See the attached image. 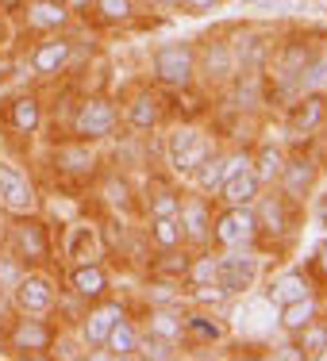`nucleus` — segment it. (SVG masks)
I'll use <instances>...</instances> for the list:
<instances>
[{
    "label": "nucleus",
    "mask_w": 327,
    "mask_h": 361,
    "mask_svg": "<svg viewBox=\"0 0 327 361\" xmlns=\"http://www.w3.org/2000/svg\"><path fill=\"white\" fill-rule=\"evenodd\" d=\"M254 212V227H258V243H270L273 250H285V246L297 238V227H300V204L289 200L278 185H266L262 192L254 196L251 204Z\"/></svg>",
    "instance_id": "1"
},
{
    "label": "nucleus",
    "mask_w": 327,
    "mask_h": 361,
    "mask_svg": "<svg viewBox=\"0 0 327 361\" xmlns=\"http://www.w3.org/2000/svg\"><path fill=\"white\" fill-rule=\"evenodd\" d=\"M0 250H8L23 269H42L54 257V238H50V227L39 219V212L35 216H8Z\"/></svg>",
    "instance_id": "2"
},
{
    "label": "nucleus",
    "mask_w": 327,
    "mask_h": 361,
    "mask_svg": "<svg viewBox=\"0 0 327 361\" xmlns=\"http://www.w3.org/2000/svg\"><path fill=\"white\" fill-rule=\"evenodd\" d=\"M216 150L212 142V131L201 123H170L166 142H162V154H166V166L174 177H193V169L201 166L208 154Z\"/></svg>",
    "instance_id": "3"
},
{
    "label": "nucleus",
    "mask_w": 327,
    "mask_h": 361,
    "mask_svg": "<svg viewBox=\"0 0 327 361\" xmlns=\"http://www.w3.org/2000/svg\"><path fill=\"white\" fill-rule=\"evenodd\" d=\"M150 81L158 89H193L196 85V47L189 39H166L150 50Z\"/></svg>",
    "instance_id": "4"
},
{
    "label": "nucleus",
    "mask_w": 327,
    "mask_h": 361,
    "mask_svg": "<svg viewBox=\"0 0 327 361\" xmlns=\"http://www.w3.org/2000/svg\"><path fill=\"white\" fill-rule=\"evenodd\" d=\"M119 131V108L112 97L89 92V97L77 100L73 116H70V135L85 142H112Z\"/></svg>",
    "instance_id": "5"
},
{
    "label": "nucleus",
    "mask_w": 327,
    "mask_h": 361,
    "mask_svg": "<svg viewBox=\"0 0 327 361\" xmlns=\"http://www.w3.org/2000/svg\"><path fill=\"white\" fill-rule=\"evenodd\" d=\"M100 166H105V154H100V142H85V139H62L58 146H50V169L58 173V180H73V185H85V180L100 177Z\"/></svg>",
    "instance_id": "6"
},
{
    "label": "nucleus",
    "mask_w": 327,
    "mask_h": 361,
    "mask_svg": "<svg viewBox=\"0 0 327 361\" xmlns=\"http://www.w3.org/2000/svg\"><path fill=\"white\" fill-rule=\"evenodd\" d=\"M258 281H262V254H258V246H246V250H216V288L227 300L246 296Z\"/></svg>",
    "instance_id": "7"
},
{
    "label": "nucleus",
    "mask_w": 327,
    "mask_h": 361,
    "mask_svg": "<svg viewBox=\"0 0 327 361\" xmlns=\"http://www.w3.org/2000/svg\"><path fill=\"white\" fill-rule=\"evenodd\" d=\"M0 212L4 216H35L39 185L16 158H0Z\"/></svg>",
    "instance_id": "8"
},
{
    "label": "nucleus",
    "mask_w": 327,
    "mask_h": 361,
    "mask_svg": "<svg viewBox=\"0 0 327 361\" xmlns=\"http://www.w3.org/2000/svg\"><path fill=\"white\" fill-rule=\"evenodd\" d=\"M8 300H12L16 315H54L58 307V285L50 273L42 269H23L16 277V285L8 288Z\"/></svg>",
    "instance_id": "9"
},
{
    "label": "nucleus",
    "mask_w": 327,
    "mask_h": 361,
    "mask_svg": "<svg viewBox=\"0 0 327 361\" xmlns=\"http://www.w3.org/2000/svg\"><path fill=\"white\" fill-rule=\"evenodd\" d=\"M235 54H231L227 35H204L196 47V81L208 92H223L235 77Z\"/></svg>",
    "instance_id": "10"
},
{
    "label": "nucleus",
    "mask_w": 327,
    "mask_h": 361,
    "mask_svg": "<svg viewBox=\"0 0 327 361\" xmlns=\"http://www.w3.org/2000/svg\"><path fill=\"white\" fill-rule=\"evenodd\" d=\"M54 338H58V326L50 323V315H16L4 334V346L16 357H42L50 354Z\"/></svg>",
    "instance_id": "11"
},
{
    "label": "nucleus",
    "mask_w": 327,
    "mask_h": 361,
    "mask_svg": "<svg viewBox=\"0 0 327 361\" xmlns=\"http://www.w3.org/2000/svg\"><path fill=\"white\" fill-rule=\"evenodd\" d=\"M212 246L216 250H246V246H258L254 212L239 208V204H220V212L212 216Z\"/></svg>",
    "instance_id": "12"
},
{
    "label": "nucleus",
    "mask_w": 327,
    "mask_h": 361,
    "mask_svg": "<svg viewBox=\"0 0 327 361\" xmlns=\"http://www.w3.org/2000/svg\"><path fill=\"white\" fill-rule=\"evenodd\" d=\"M320 158H316L312 150H297L285 158V166H281V177H278V188L289 196V200L297 204H308L316 196V185H320Z\"/></svg>",
    "instance_id": "13"
},
{
    "label": "nucleus",
    "mask_w": 327,
    "mask_h": 361,
    "mask_svg": "<svg viewBox=\"0 0 327 361\" xmlns=\"http://www.w3.org/2000/svg\"><path fill=\"white\" fill-rule=\"evenodd\" d=\"M212 216L216 208L208 204L204 192H182V208H177V223H182V243L189 250H204L212 246Z\"/></svg>",
    "instance_id": "14"
},
{
    "label": "nucleus",
    "mask_w": 327,
    "mask_h": 361,
    "mask_svg": "<svg viewBox=\"0 0 327 361\" xmlns=\"http://www.w3.org/2000/svg\"><path fill=\"white\" fill-rule=\"evenodd\" d=\"M119 123H124L135 139H150V135L166 123V104H162V92L139 89L135 97H127L124 111H119Z\"/></svg>",
    "instance_id": "15"
},
{
    "label": "nucleus",
    "mask_w": 327,
    "mask_h": 361,
    "mask_svg": "<svg viewBox=\"0 0 327 361\" xmlns=\"http://www.w3.org/2000/svg\"><path fill=\"white\" fill-rule=\"evenodd\" d=\"M327 127V92H300L285 104V131L289 139H312Z\"/></svg>",
    "instance_id": "16"
},
{
    "label": "nucleus",
    "mask_w": 327,
    "mask_h": 361,
    "mask_svg": "<svg viewBox=\"0 0 327 361\" xmlns=\"http://www.w3.org/2000/svg\"><path fill=\"white\" fill-rule=\"evenodd\" d=\"M73 54H77L73 39L66 35V31H50V35H42L35 47H31L28 66L35 77H58L73 66Z\"/></svg>",
    "instance_id": "17"
},
{
    "label": "nucleus",
    "mask_w": 327,
    "mask_h": 361,
    "mask_svg": "<svg viewBox=\"0 0 327 361\" xmlns=\"http://www.w3.org/2000/svg\"><path fill=\"white\" fill-rule=\"evenodd\" d=\"M227 323L212 307H185L182 312V346L189 350H212L227 342Z\"/></svg>",
    "instance_id": "18"
},
{
    "label": "nucleus",
    "mask_w": 327,
    "mask_h": 361,
    "mask_svg": "<svg viewBox=\"0 0 327 361\" xmlns=\"http://www.w3.org/2000/svg\"><path fill=\"white\" fill-rule=\"evenodd\" d=\"M66 285L81 304H100V300L112 296V273L100 257L97 262H73L70 273H66Z\"/></svg>",
    "instance_id": "19"
},
{
    "label": "nucleus",
    "mask_w": 327,
    "mask_h": 361,
    "mask_svg": "<svg viewBox=\"0 0 327 361\" xmlns=\"http://www.w3.org/2000/svg\"><path fill=\"white\" fill-rule=\"evenodd\" d=\"M231 42V54H235V70L246 73V70H262L266 58L273 50V31L266 27H239L227 35Z\"/></svg>",
    "instance_id": "20"
},
{
    "label": "nucleus",
    "mask_w": 327,
    "mask_h": 361,
    "mask_svg": "<svg viewBox=\"0 0 327 361\" xmlns=\"http://www.w3.org/2000/svg\"><path fill=\"white\" fill-rule=\"evenodd\" d=\"M62 257L66 262H97V257H105V238H100V227L89 219H77L66 227L62 235Z\"/></svg>",
    "instance_id": "21"
},
{
    "label": "nucleus",
    "mask_w": 327,
    "mask_h": 361,
    "mask_svg": "<svg viewBox=\"0 0 327 361\" xmlns=\"http://www.w3.org/2000/svg\"><path fill=\"white\" fill-rule=\"evenodd\" d=\"M119 315H127L124 312V304L119 300H100V304H89V315L81 319V342L89 346V354H100L105 350V338H108V331L116 326Z\"/></svg>",
    "instance_id": "22"
},
{
    "label": "nucleus",
    "mask_w": 327,
    "mask_h": 361,
    "mask_svg": "<svg viewBox=\"0 0 327 361\" xmlns=\"http://www.w3.org/2000/svg\"><path fill=\"white\" fill-rule=\"evenodd\" d=\"M42 119H47V111H42L39 92H16V97L8 100V131L12 135L31 139V135L42 131Z\"/></svg>",
    "instance_id": "23"
},
{
    "label": "nucleus",
    "mask_w": 327,
    "mask_h": 361,
    "mask_svg": "<svg viewBox=\"0 0 327 361\" xmlns=\"http://www.w3.org/2000/svg\"><path fill=\"white\" fill-rule=\"evenodd\" d=\"M308 292H316L312 273H304V269H281V273H273V281L266 285V304L281 307V304H292V300L308 296Z\"/></svg>",
    "instance_id": "24"
},
{
    "label": "nucleus",
    "mask_w": 327,
    "mask_h": 361,
    "mask_svg": "<svg viewBox=\"0 0 327 361\" xmlns=\"http://www.w3.org/2000/svg\"><path fill=\"white\" fill-rule=\"evenodd\" d=\"M100 200H105V208L112 212V216H124L131 219L135 212H139V196H135V185L127 180L124 173H105L100 177Z\"/></svg>",
    "instance_id": "25"
},
{
    "label": "nucleus",
    "mask_w": 327,
    "mask_h": 361,
    "mask_svg": "<svg viewBox=\"0 0 327 361\" xmlns=\"http://www.w3.org/2000/svg\"><path fill=\"white\" fill-rule=\"evenodd\" d=\"M28 27L31 31H42V35H50V31H66L73 20V12L66 8V0H28Z\"/></svg>",
    "instance_id": "26"
},
{
    "label": "nucleus",
    "mask_w": 327,
    "mask_h": 361,
    "mask_svg": "<svg viewBox=\"0 0 327 361\" xmlns=\"http://www.w3.org/2000/svg\"><path fill=\"white\" fill-rule=\"evenodd\" d=\"M258 192H262V180L251 173V166H246V169H239V173H231L216 188V200L220 204H239V208H251Z\"/></svg>",
    "instance_id": "27"
},
{
    "label": "nucleus",
    "mask_w": 327,
    "mask_h": 361,
    "mask_svg": "<svg viewBox=\"0 0 327 361\" xmlns=\"http://www.w3.org/2000/svg\"><path fill=\"white\" fill-rule=\"evenodd\" d=\"M316 315H320V296L308 292V296H300V300H292V304L278 307V326H281V334H289V338H292V334L304 331Z\"/></svg>",
    "instance_id": "28"
},
{
    "label": "nucleus",
    "mask_w": 327,
    "mask_h": 361,
    "mask_svg": "<svg viewBox=\"0 0 327 361\" xmlns=\"http://www.w3.org/2000/svg\"><path fill=\"white\" fill-rule=\"evenodd\" d=\"M139 204H143V219L177 216V208H182V188H174L170 180H150V185H146V196H139Z\"/></svg>",
    "instance_id": "29"
},
{
    "label": "nucleus",
    "mask_w": 327,
    "mask_h": 361,
    "mask_svg": "<svg viewBox=\"0 0 327 361\" xmlns=\"http://www.w3.org/2000/svg\"><path fill=\"white\" fill-rule=\"evenodd\" d=\"M285 158H289V150H285L281 142H262V146L251 154V173L262 180V188H266V185H278Z\"/></svg>",
    "instance_id": "30"
},
{
    "label": "nucleus",
    "mask_w": 327,
    "mask_h": 361,
    "mask_svg": "<svg viewBox=\"0 0 327 361\" xmlns=\"http://www.w3.org/2000/svg\"><path fill=\"white\" fill-rule=\"evenodd\" d=\"M105 354H108V357H116V361L139 357V326L127 319V315H119L116 326L108 331V338H105Z\"/></svg>",
    "instance_id": "31"
},
{
    "label": "nucleus",
    "mask_w": 327,
    "mask_h": 361,
    "mask_svg": "<svg viewBox=\"0 0 327 361\" xmlns=\"http://www.w3.org/2000/svg\"><path fill=\"white\" fill-rule=\"evenodd\" d=\"M182 304H162V307H150L146 312V331L158 334V338H170L182 346Z\"/></svg>",
    "instance_id": "32"
},
{
    "label": "nucleus",
    "mask_w": 327,
    "mask_h": 361,
    "mask_svg": "<svg viewBox=\"0 0 327 361\" xmlns=\"http://www.w3.org/2000/svg\"><path fill=\"white\" fill-rule=\"evenodd\" d=\"M146 243H150L154 250H177V246H185L177 216H150L146 219Z\"/></svg>",
    "instance_id": "33"
},
{
    "label": "nucleus",
    "mask_w": 327,
    "mask_h": 361,
    "mask_svg": "<svg viewBox=\"0 0 327 361\" xmlns=\"http://www.w3.org/2000/svg\"><path fill=\"white\" fill-rule=\"evenodd\" d=\"M182 285H189V288L216 285V250H212V246H204V250H193V254H189V269H185Z\"/></svg>",
    "instance_id": "34"
},
{
    "label": "nucleus",
    "mask_w": 327,
    "mask_h": 361,
    "mask_svg": "<svg viewBox=\"0 0 327 361\" xmlns=\"http://www.w3.org/2000/svg\"><path fill=\"white\" fill-rule=\"evenodd\" d=\"M300 92H327V42H316L304 77H300Z\"/></svg>",
    "instance_id": "35"
},
{
    "label": "nucleus",
    "mask_w": 327,
    "mask_h": 361,
    "mask_svg": "<svg viewBox=\"0 0 327 361\" xmlns=\"http://www.w3.org/2000/svg\"><path fill=\"white\" fill-rule=\"evenodd\" d=\"M93 12L100 23L119 27V23H131L139 16V0H93Z\"/></svg>",
    "instance_id": "36"
},
{
    "label": "nucleus",
    "mask_w": 327,
    "mask_h": 361,
    "mask_svg": "<svg viewBox=\"0 0 327 361\" xmlns=\"http://www.w3.org/2000/svg\"><path fill=\"white\" fill-rule=\"evenodd\" d=\"M139 357L146 361H177L182 357V346L177 342H170V338H158V334H150V331H139Z\"/></svg>",
    "instance_id": "37"
},
{
    "label": "nucleus",
    "mask_w": 327,
    "mask_h": 361,
    "mask_svg": "<svg viewBox=\"0 0 327 361\" xmlns=\"http://www.w3.org/2000/svg\"><path fill=\"white\" fill-rule=\"evenodd\" d=\"M292 338H297V346H300V354H304V361H316V357H320V350H323V342H327V323L316 315V319L308 323L304 331H297Z\"/></svg>",
    "instance_id": "38"
},
{
    "label": "nucleus",
    "mask_w": 327,
    "mask_h": 361,
    "mask_svg": "<svg viewBox=\"0 0 327 361\" xmlns=\"http://www.w3.org/2000/svg\"><path fill=\"white\" fill-rule=\"evenodd\" d=\"M16 42V23L8 12H0V54H8V47Z\"/></svg>",
    "instance_id": "39"
},
{
    "label": "nucleus",
    "mask_w": 327,
    "mask_h": 361,
    "mask_svg": "<svg viewBox=\"0 0 327 361\" xmlns=\"http://www.w3.org/2000/svg\"><path fill=\"white\" fill-rule=\"evenodd\" d=\"M312 273L327 285V235L320 238V246H316V254H312Z\"/></svg>",
    "instance_id": "40"
},
{
    "label": "nucleus",
    "mask_w": 327,
    "mask_h": 361,
    "mask_svg": "<svg viewBox=\"0 0 327 361\" xmlns=\"http://www.w3.org/2000/svg\"><path fill=\"white\" fill-rule=\"evenodd\" d=\"M223 0H182V12L189 16H204V12H216Z\"/></svg>",
    "instance_id": "41"
},
{
    "label": "nucleus",
    "mask_w": 327,
    "mask_h": 361,
    "mask_svg": "<svg viewBox=\"0 0 327 361\" xmlns=\"http://www.w3.org/2000/svg\"><path fill=\"white\" fill-rule=\"evenodd\" d=\"M273 357H278V361H304V354H300L297 342H281V346H273Z\"/></svg>",
    "instance_id": "42"
},
{
    "label": "nucleus",
    "mask_w": 327,
    "mask_h": 361,
    "mask_svg": "<svg viewBox=\"0 0 327 361\" xmlns=\"http://www.w3.org/2000/svg\"><path fill=\"white\" fill-rule=\"evenodd\" d=\"M12 77H16V62L8 54H0V85H8Z\"/></svg>",
    "instance_id": "43"
},
{
    "label": "nucleus",
    "mask_w": 327,
    "mask_h": 361,
    "mask_svg": "<svg viewBox=\"0 0 327 361\" xmlns=\"http://www.w3.org/2000/svg\"><path fill=\"white\" fill-rule=\"evenodd\" d=\"M146 4L162 8V12H182V0H146Z\"/></svg>",
    "instance_id": "44"
},
{
    "label": "nucleus",
    "mask_w": 327,
    "mask_h": 361,
    "mask_svg": "<svg viewBox=\"0 0 327 361\" xmlns=\"http://www.w3.org/2000/svg\"><path fill=\"white\" fill-rule=\"evenodd\" d=\"M243 4H251V8H273V4H281V0H243Z\"/></svg>",
    "instance_id": "45"
},
{
    "label": "nucleus",
    "mask_w": 327,
    "mask_h": 361,
    "mask_svg": "<svg viewBox=\"0 0 327 361\" xmlns=\"http://www.w3.org/2000/svg\"><path fill=\"white\" fill-rule=\"evenodd\" d=\"M316 361H327V342H323V350H320V357H316Z\"/></svg>",
    "instance_id": "46"
}]
</instances>
